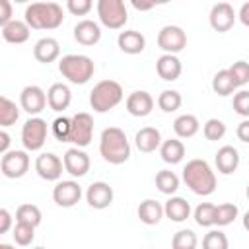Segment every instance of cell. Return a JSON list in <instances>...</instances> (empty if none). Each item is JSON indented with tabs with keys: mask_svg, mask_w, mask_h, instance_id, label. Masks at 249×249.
I'll return each instance as SVG.
<instances>
[{
	"mask_svg": "<svg viewBox=\"0 0 249 249\" xmlns=\"http://www.w3.org/2000/svg\"><path fill=\"white\" fill-rule=\"evenodd\" d=\"M97 18L107 29H123L128 21L124 0H97Z\"/></svg>",
	"mask_w": 249,
	"mask_h": 249,
	"instance_id": "obj_7",
	"label": "cell"
},
{
	"mask_svg": "<svg viewBox=\"0 0 249 249\" xmlns=\"http://www.w3.org/2000/svg\"><path fill=\"white\" fill-rule=\"evenodd\" d=\"M163 212H165V216L171 220V222H177V224H181V222H185L189 216H191V204L183 198V196H169L167 200H165V204H163Z\"/></svg>",
	"mask_w": 249,
	"mask_h": 249,
	"instance_id": "obj_27",
	"label": "cell"
},
{
	"mask_svg": "<svg viewBox=\"0 0 249 249\" xmlns=\"http://www.w3.org/2000/svg\"><path fill=\"white\" fill-rule=\"evenodd\" d=\"M74 39L84 47H93L101 41V27L93 19H82L74 25Z\"/></svg>",
	"mask_w": 249,
	"mask_h": 249,
	"instance_id": "obj_18",
	"label": "cell"
},
{
	"mask_svg": "<svg viewBox=\"0 0 249 249\" xmlns=\"http://www.w3.org/2000/svg\"><path fill=\"white\" fill-rule=\"evenodd\" d=\"M29 33H31V27L27 25L25 19H12L8 21L6 25H2V37L6 43H12V45H21L29 39Z\"/></svg>",
	"mask_w": 249,
	"mask_h": 249,
	"instance_id": "obj_25",
	"label": "cell"
},
{
	"mask_svg": "<svg viewBox=\"0 0 249 249\" xmlns=\"http://www.w3.org/2000/svg\"><path fill=\"white\" fill-rule=\"evenodd\" d=\"M70 128H72V117L68 119V117H56L54 121H53V124H51V132L54 134V138L56 140H60V142H68L70 140Z\"/></svg>",
	"mask_w": 249,
	"mask_h": 249,
	"instance_id": "obj_39",
	"label": "cell"
},
{
	"mask_svg": "<svg viewBox=\"0 0 249 249\" xmlns=\"http://www.w3.org/2000/svg\"><path fill=\"white\" fill-rule=\"evenodd\" d=\"M12 230V214L8 208H0V235Z\"/></svg>",
	"mask_w": 249,
	"mask_h": 249,
	"instance_id": "obj_46",
	"label": "cell"
},
{
	"mask_svg": "<svg viewBox=\"0 0 249 249\" xmlns=\"http://www.w3.org/2000/svg\"><path fill=\"white\" fill-rule=\"evenodd\" d=\"M228 245H230V241H228L226 233L220 230H210L202 239L204 249H228Z\"/></svg>",
	"mask_w": 249,
	"mask_h": 249,
	"instance_id": "obj_41",
	"label": "cell"
},
{
	"mask_svg": "<svg viewBox=\"0 0 249 249\" xmlns=\"http://www.w3.org/2000/svg\"><path fill=\"white\" fill-rule=\"evenodd\" d=\"M35 171L45 181H58L66 169H64V161L56 154L43 152L35 158Z\"/></svg>",
	"mask_w": 249,
	"mask_h": 249,
	"instance_id": "obj_10",
	"label": "cell"
},
{
	"mask_svg": "<svg viewBox=\"0 0 249 249\" xmlns=\"http://www.w3.org/2000/svg\"><path fill=\"white\" fill-rule=\"evenodd\" d=\"M160 156L165 163H181L183 158H185V144L181 142V138H169V140H163L161 146H160Z\"/></svg>",
	"mask_w": 249,
	"mask_h": 249,
	"instance_id": "obj_28",
	"label": "cell"
},
{
	"mask_svg": "<svg viewBox=\"0 0 249 249\" xmlns=\"http://www.w3.org/2000/svg\"><path fill=\"white\" fill-rule=\"evenodd\" d=\"M14 19V6L12 0H0V25H6Z\"/></svg>",
	"mask_w": 249,
	"mask_h": 249,
	"instance_id": "obj_45",
	"label": "cell"
},
{
	"mask_svg": "<svg viewBox=\"0 0 249 249\" xmlns=\"http://www.w3.org/2000/svg\"><path fill=\"white\" fill-rule=\"evenodd\" d=\"M47 93L39 86H25L19 93V107L29 115H39L47 107Z\"/></svg>",
	"mask_w": 249,
	"mask_h": 249,
	"instance_id": "obj_15",
	"label": "cell"
},
{
	"mask_svg": "<svg viewBox=\"0 0 249 249\" xmlns=\"http://www.w3.org/2000/svg\"><path fill=\"white\" fill-rule=\"evenodd\" d=\"M23 19L27 21V25L31 29H41V31H49V29H56L62 25L64 21V12L56 2L45 0V2H33L25 8L23 12Z\"/></svg>",
	"mask_w": 249,
	"mask_h": 249,
	"instance_id": "obj_3",
	"label": "cell"
},
{
	"mask_svg": "<svg viewBox=\"0 0 249 249\" xmlns=\"http://www.w3.org/2000/svg\"><path fill=\"white\" fill-rule=\"evenodd\" d=\"M158 47L163 53H181L187 47V33L179 25H163L158 33Z\"/></svg>",
	"mask_w": 249,
	"mask_h": 249,
	"instance_id": "obj_11",
	"label": "cell"
},
{
	"mask_svg": "<svg viewBox=\"0 0 249 249\" xmlns=\"http://www.w3.org/2000/svg\"><path fill=\"white\" fill-rule=\"evenodd\" d=\"M49 126L39 115H31L21 126V144L27 152H39L47 142Z\"/></svg>",
	"mask_w": 249,
	"mask_h": 249,
	"instance_id": "obj_6",
	"label": "cell"
},
{
	"mask_svg": "<svg viewBox=\"0 0 249 249\" xmlns=\"http://www.w3.org/2000/svg\"><path fill=\"white\" fill-rule=\"evenodd\" d=\"M33 56L41 64H51L60 56V45L54 37H41L33 47Z\"/></svg>",
	"mask_w": 249,
	"mask_h": 249,
	"instance_id": "obj_21",
	"label": "cell"
},
{
	"mask_svg": "<svg viewBox=\"0 0 249 249\" xmlns=\"http://www.w3.org/2000/svg\"><path fill=\"white\" fill-rule=\"evenodd\" d=\"M161 142H163L161 140V134H160V130L156 126H144L134 136V144H136V148L142 154H152V152L160 150Z\"/></svg>",
	"mask_w": 249,
	"mask_h": 249,
	"instance_id": "obj_24",
	"label": "cell"
},
{
	"mask_svg": "<svg viewBox=\"0 0 249 249\" xmlns=\"http://www.w3.org/2000/svg\"><path fill=\"white\" fill-rule=\"evenodd\" d=\"M124 107L132 117H148L154 109V97L144 89H136L126 97Z\"/></svg>",
	"mask_w": 249,
	"mask_h": 249,
	"instance_id": "obj_17",
	"label": "cell"
},
{
	"mask_svg": "<svg viewBox=\"0 0 249 249\" xmlns=\"http://www.w3.org/2000/svg\"><path fill=\"white\" fill-rule=\"evenodd\" d=\"M160 4H167V2H171V0H158Z\"/></svg>",
	"mask_w": 249,
	"mask_h": 249,
	"instance_id": "obj_53",
	"label": "cell"
},
{
	"mask_svg": "<svg viewBox=\"0 0 249 249\" xmlns=\"http://www.w3.org/2000/svg\"><path fill=\"white\" fill-rule=\"evenodd\" d=\"M196 243H198V239H196V233L193 231V230H179L175 235H173V239H171V245L175 247V249H195L196 247Z\"/></svg>",
	"mask_w": 249,
	"mask_h": 249,
	"instance_id": "obj_40",
	"label": "cell"
},
{
	"mask_svg": "<svg viewBox=\"0 0 249 249\" xmlns=\"http://www.w3.org/2000/svg\"><path fill=\"white\" fill-rule=\"evenodd\" d=\"M235 134H237V138H239L241 142L249 144V117H245V119H243V121L237 124Z\"/></svg>",
	"mask_w": 249,
	"mask_h": 249,
	"instance_id": "obj_47",
	"label": "cell"
},
{
	"mask_svg": "<svg viewBox=\"0 0 249 249\" xmlns=\"http://www.w3.org/2000/svg\"><path fill=\"white\" fill-rule=\"evenodd\" d=\"M124 97L123 86L115 80H101L89 91V105L95 113H107L115 109Z\"/></svg>",
	"mask_w": 249,
	"mask_h": 249,
	"instance_id": "obj_5",
	"label": "cell"
},
{
	"mask_svg": "<svg viewBox=\"0 0 249 249\" xmlns=\"http://www.w3.org/2000/svg\"><path fill=\"white\" fill-rule=\"evenodd\" d=\"M200 128V123L195 115L191 113H185V115H179L175 121H173V132L177 138H193Z\"/></svg>",
	"mask_w": 249,
	"mask_h": 249,
	"instance_id": "obj_29",
	"label": "cell"
},
{
	"mask_svg": "<svg viewBox=\"0 0 249 249\" xmlns=\"http://www.w3.org/2000/svg\"><path fill=\"white\" fill-rule=\"evenodd\" d=\"M233 111L241 117H249V91L247 89H239L237 93H233Z\"/></svg>",
	"mask_w": 249,
	"mask_h": 249,
	"instance_id": "obj_43",
	"label": "cell"
},
{
	"mask_svg": "<svg viewBox=\"0 0 249 249\" xmlns=\"http://www.w3.org/2000/svg\"><path fill=\"white\" fill-rule=\"evenodd\" d=\"M10 142H12L10 134L6 130H0V154H6L10 150Z\"/></svg>",
	"mask_w": 249,
	"mask_h": 249,
	"instance_id": "obj_50",
	"label": "cell"
},
{
	"mask_svg": "<svg viewBox=\"0 0 249 249\" xmlns=\"http://www.w3.org/2000/svg\"><path fill=\"white\" fill-rule=\"evenodd\" d=\"M136 214H138L140 222L146 224V226H156V224H160V220L165 216L163 206H161L158 200H154V198L142 200V202L138 204V208H136Z\"/></svg>",
	"mask_w": 249,
	"mask_h": 249,
	"instance_id": "obj_26",
	"label": "cell"
},
{
	"mask_svg": "<svg viewBox=\"0 0 249 249\" xmlns=\"http://www.w3.org/2000/svg\"><path fill=\"white\" fill-rule=\"evenodd\" d=\"M202 134L210 142L222 140L226 136V124H224V121H220V119H208L204 123V126H202Z\"/></svg>",
	"mask_w": 249,
	"mask_h": 249,
	"instance_id": "obj_38",
	"label": "cell"
},
{
	"mask_svg": "<svg viewBox=\"0 0 249 249\" xmlns=\"http://www.w3.org/2000/svg\"><path fill=\"white\" fill-rule=\"evenodd\" d=\"M212 89L220 97H228V95H231L237 89V86H235V82H233V78H231V74H230L228 68L218 70L214 74V78H212Z\"/></svg>",
	"mask_w": 249,
	"mask_h": 249,
	"instance_id": "obj_30",
	"label": "cell"
},
{
	"mask_svg": "<svg viewBox=\"0 0 249 249\" xmlns=\"http://www.w3.org/2000/svg\"><path fill=\"white\" fill-rule=\"evenodd\" d=\"M93 8V0H66V10L72 16H88Z\"/></svg>",
	"mask_w": 249,
	"mask_h": 249,
	"instance_id": "obj_44",
	"label": "cell"
},
{
	"mask_svg": "<svg viewBox=\"0 0 249 249\" xmlns=\"http://www.w3.org/2000/svg\"><path fill=\"white\" fill-rule=\"evenodd\" d=\"M113 196H115L113 187L109 183H105V181H95L86 191V202L95 210H103V208L111 206Z\"/></svg>",
	"mask_w": 249,
	"mask_h": 249,
	"instance_id": "obj_16",
	"label": "cell"
},
{
	"mask_svg": "<svg viewBox=\"0 0 249 249\" xmlns=\"http://www.w3.org/2000/svg\"><path fill=\"white\" fill-rule=\"evenodd\" d=\"M29 156L27 150H8L2 154L0 160V171L6 179H19L29 171Z\"/></svg>",
	"mask_w": 249,
	"mask_h": 249,
	"instance_id": "obj_8",
	"label": "cell"
},
{
	"mask_svg": "<svg viewBox=\"0 0 249 249\" xmlns=\"http://www.w3.org/2000/svg\"><path fill=\"white\" fill-rule=\"evenodd\" d=\"M214 163H216V169L218 173L222 175H231L235 173V169L239 167V152L233 148V146H222L216 156H214Z\"/></svg>",
	"mask_w": 249,
	"mask_h": 249,
	"instance_id": "obj_22",
	"label": "cell"
},
{
	"mask_svg": "<svg viewBox=\"0 0 249 249\" xmlns=\"http://www.w3.org/2000/svg\"><path fill=\"white\" fill-rule=\"evenodd\" d=\"M117 45L124 54H140L146 47V37L136 29H124L119 33Z\"/></svg>",
	"mask_w": 249,
	"mask_h": 249,
	"instance_id": "obj_23",
	"label": "cell"
},
{
	"mask_svg": "<svg viewBox=\"0 0 249 249\" xmlns=\"http://www.w3.org/2000/svg\"><path fill=\"white\" fill-rule=\"evenodd\" d=\"M156 72L161 80L165 82H175L181 72H183V66H181V60L177 58V54L173 53H163L158 60H156Z\"/></svg>",
	"mask_w": 249,
	"mask_h": 249,
	"instance_id": "obj_19",
	"label": "cell"
},
{
	"mask_svg": "<svg viewBox=\"0 0 249 249\" xmlns=\"http://www.w3.org/2000/svg\"><path fill=\"white\" fill-rule=\"evenodd\" d=\"M12 237H14V241H16L18 245L27 247V245H31L33 239H35V226L25 224V222H16V226H14V230H12Z\"/></svg>",
	"mask_w": 249,
	"mask_h": 249,
	"instance_id": "obj_36",
	"label": "cell"
},
{
	"mask_svg": "<svg viewBox=\"0 0 249 249\" xmlns=\"http://www.w3.org/2000/svg\"><path fill=\"white\" fill-rule=\"evenodd\" d=\"M183 181L198 196H208L216 191V175L210 163L200 158L187 161V165L183 167Z\"/></svg>",
	"mask_w": 249,
	"mask_h": 249,
	"instance_id": "obj_2",
	"label": "cell"
},
{
	"mask_svg": "<svg viewBox=\"0 0 249 249\" xmlns=\"http://www.w3.org/2000/svg\"><path fill=\"white\" fill-rule=\"evenodd\" d=\"M183 103V97L177 89H163L160 95H158V107L163 111V113H173L181 107Z\"/></svg>",
	"mask_w": 249,
	"mask_h": 249,
	"instance_id": "obj_35",
	"label": "cell"
},
{
	"mask_svg": "<svg viewBox=\"0 0 249 249\" xmlns=\"http://www.w3.org/2000/svg\"><path fill=\"white\" fill-rule=\"evenodd\" d=\"M237 19V14L233 10V6L230 2H218L212 6L210 14H208V21H210V27L218 33H226L233 27Z\"/></svg>",
	"mask_w": 249,
	"mask_h": 249,
	"instance_id": "obj_13",
	"label": "cell"
},
{
	"mask_svg": "<svg viewBox=\"0 0 249 249\" xmlns=\"http://www.w3.org/2000/svg\"><path fill=\"white\" fill-rule=\"evenodd\" d=\"M99 154L111 165H121L130 158V142L123 128L107 126L99 136Z\"/></svg>",
	"mask_w": 249,
	"mask_h": 249,
	"instance_id": "obj_1",
	"label": "cell"
},
{
	"mask_svg": "<svg viewBox=\"0 0 249 249\" xmlns=\"http://www.w3.org/2000/svg\"><path fill=\"white\" fill-rule=\"evenodd\" d=\"M12 2H16V4H25V2H29V0H12Z\"/></svg>",
	"mask_w": 249,
	"mask_h": 249,
	"instance_id": "obj_52",
	"label": "cell"
},
{
	"mask_svg": "<svg viewBox=\"0 0 249 249\" xmlns=\"http://www.w3.org/2000/svg\"><path fill=\"white\" fill-rule=\"evenodd\" d=\"M237 206L233 202H222V204H216V226L224 228V226H230L235 218H237Z\"/></svg>",
	"mask_w": 249,
	"mask_h": 249,
	"instance_id": "obj_37",
	"label": "cell"
},
{
	"mask_svg": "<svg viewBox=\"0 0 249 249\" xmlns=\"http://www.w3.org/2000/svg\"><path fill=\"white\" fill-rule=\"evenodd\" d=\"M41 220H43V214L37 204H19L16 210V222H25L37 228Z\"/></svg>",
	"mask_w": 249,
	"mask_h": 249,
	"instance_id": "obj_34",
	"label": "cell"
},
{
	"mask_svg": "<svg viewBox=\"0 0 249 249\" xmlns=\"http://www.w3.org/2000/svg\"><path fill=\"white\" fill-rule=\"evenodd\" d=\"M237 18H239V21H241L245 27H249V0L243 2V6H241L239 12H237Z\"/></svg>",
	"mask_w": 249,
	"mask_h": 249,
	"instance_id": "obj_49",
	"label": "cell"
},
{
	"mask_svg": "<svg viewBox=\"0 0 249 249\" xmlns=\"http://www.w3.org/2000/svg\"><path fill=\"white\" fill-rule=\"evenodd\" d=\"M93 140V117L86 111H80L72 117V128H70V140L78 148L89 146Z\"/></svg>",
	"mask_w": 249,
	"mask_h": 249,
	"instance_id": "obj_9",
	"label": "cell"
},
{
	"mask_svg": "<svg viewBox=\"0 0 249 249\" xmlns=\"http://www.w3.org/2000/svg\"><path fill=\"white\" fill-rule=\"evenodd\" d=\"M70 101H72V91L66 84L62 82H56L53 84L49 89H47V103H49V109L56 111V113H62L70 107Z\"/></svg>",
	"mask_w": 249,
	"mask_h": 249,
	"instance_id": "obj_20",
	"label": "cell"
},
{
	"mask_svg": "<svg viewBox=\"0 0 249 249\" xmlns=\"http://www.w3.org/2000/svg\"><path fill=\"white\" fill-rule=\"evenodd\" d=\"M58 72L62 74V78H66L70 84L82 86L88 84L93 78L95 72V64L89 56L86 54H64L58 60Z\"/></svg>",
	"mask_w": 249,
	"mask_h": 249,
	"instance_id": "obj_4",
	"label": "cell"
},
{
	"mask_svg": "<svg viewBox=\"0 0 249 249\" xmlns=\"http://www.w3.org/2000/svg\"><path fill=\"white\" fill-rule=\"evenodd\" d=\"M62 161H64L66 173L72 175V177H84L89 171V165H91L89 156L84 152V148H78V146L68 148L62 156Z\"/></svg>",
	"mask_w": 249,
	"mask_h": 249,
	"instance_id": "obj_14",
	"label": "cell"
},
{
	"mask_svg": "<svg viewBox=\"0 0 249 249\" xmlns=\"http://www.w3.org/2000/svg\"><path fill=\"white\" fill-rule=\"evenodd\" d=\"M132 8L138 10V12H150L154 6H158L160 2L158 0H130Z\"/></svg>",
	"mask_w": 249,
	"mask_h": 249,
	"instance_id": "obj_48",
	"label": "cell"
},
{
	"mask_svg": "<svg viewBox=\"0 0 249 249\" xmlns=\"http://www.w3.org/2000/svg\"><path fill=\"white\" fill-rule=\"evenodd\" d=\"M80 198H82V187L78 181H74V179L56 181V185L53 189V200L60 208H72L80 202Z\"/></svg>",
	"mask_w": 249,
	"mask_h": 249,
	"instance_id": "obj_12",
	"label": "cell"
},
{
	"mask_svg": "<svg viewBox=\"0 0 249 249\" xmlns=\"http://www.w3.org/2000/svg\"><path fill=\"white\" fill-rule=\"evenodd\" d=\"M193 218H195V222H196L200 228H212V226H216V204L200 202V204L195 208Z\"/></svg>",
	"mask_w": 249,
	"mask_h": 249,
	"instance_id": "obj_33",
	"label": "cell"
},
{
	"mask_svg": "<svg viewBox=\"0 0 249 249\" xmlns=\"http://www.w3.org/2000/svg\"><path fill=\"white\" fill-rule=\"evenodd\" d=\"M243 228H245V230L249 231V210H247V212L243 214Z\"/></svg>",
	"mask_w": 249,
	"mask_h": 249,
	"instance_id": "obj_51",
	"label": "cell"
},
{
	"mask_svg": "<svg viewBox=\"0 0 249 249\" xmlns=\"http://www.w3.org/2000/svg\"><path fill=\"white\" fill-rule=\"evenodd\" d=\"M18 119H19V107L8 95H2L0 97V126L2 128H8Z\"/></svg>",
	"mask_w": 249,
	"mask_h": 249,
	"instance_id": "obj_32",
	"label": "cell"
},
{
	"mask_svg": "<svg viewBox=\"0 0 249 249\" xmlns=\"http://www.w3.org/2000/svg\"><path fill=\"white\" fill-rule=\"evenodd\" d=\"M179 185H181V179H179L171 169H161V171L156 173V187H158L160 193L171 196V195L177 193Z\"/></svg>",
	"mask_w": 249,
	"mask_h": 249,
	"instance_id": "obj_31",
	"label": "cell"
},
{
	"mask_svg": "<svg viewBox=\"0 0 249 249\" xmlns=\"http://www.w3.org/2000/svg\"><path fill=\"white\" fill-rule=\"evenodd\" d=\"M228 70H230V74H231V78H233V82H235L237 88H243L245 84H249V62L237 60Z\"/></svg>",
	"mask_w": 249,
	"mask_h": 249,
	"instance_id": "obj_42",
	"label": "cell"
},
{
	"mask_svg": "<svg viewBox=\"0 0 249 249\" xmlns=\"http://www.w3.org/2000/svg\"><path fill=\"white\" fill-rule=\"evenodd\" d=\"M245 195H247V198H249V185H247V191H245Z\"/></svg>",
	"mask_w": 249,
	"mask_h": 249,
	"instance_id": "obj_54",
	"label": "cell"
}]
</instances>
